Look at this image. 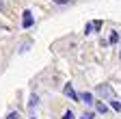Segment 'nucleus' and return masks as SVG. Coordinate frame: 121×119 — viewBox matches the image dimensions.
<instances>
[{
  "instance_id": "obj_1",
  "label": "nucleus",
  "mask_w": 121,
  "mask_h": 119,
  "mask_svg": "<svg viewBox=\"0 0 121 119\" xmlns=\"http://www.w3.org/2000/svg\"><path fill=\"white\" fill-rule=\"evenodd\" d=\"M95 93H97L99 97H106V100H115V91H112L110 84H99V87L95 89Z\"/></svg>"
},
{
  "instance_id": "obj_2",
  "label": "nucleus",
  "mask_w": 121,
  "mask_h": 119,
  "mask_svg": "<svg viewBox=\"0 0 121 119\" xmlns=\"http://www.w3.org/2000/svg\"><path fill=\"white\" fill-rule=\"evenodd\" d=\"M33 22H35V20H33V11L26 9V11H24V18H22V26H24V28H30V26H33Z\"/></svg>"
},
{
  "instance_id": "obj_3",
  "label": "nucleus",
  "mask_w": 121,
  "mask_h": 119,
  "mask_svg": "<svg viewBox=\"0 0 121 119\" xmlns=\"http://www.w3.org/2000/svg\"><path fill=\"white\" fill-rule=\"evenodd\" d=\"M63 93L69 97V100H73V102H80V97H78V93L73 91V87L71 84H65V89H63Z\"/></svg>"
},
{
  "instance_id": "obj_4",
  "label": "nucleus",
  "mask_w": 121,
  "mask_h": 119,
  "mask_svg": "<svg viewBox=\"0 0 121 119\" xmlns=\"http://www.w3.org/2000/svg\"><path fill=\"white\" fill-rule=\"evenodd\" d=\"M80 97V102H86V104H93L95 100H93V93H89V91H84L82 95H78Z\"/></svg>"
},
{
  "instance_id": "obj_5",
  "label": "nucleus",
  "mask_w": 121,
  "mask_h": 119,
  "mask_svg": "<svg viewBox=\"0 0 121 119\" xmlns=\"http://www.w3.org/2000/svg\"><path fill=\"white\" fill-rule=\"evenodd\" d=\"M95 108H97V113H102V115H106V113H108V106H106L104 102H97V104H95Z\"/></svg>"
},
{
  "instance_id": "obj_6",
  "label": "nucleus",
  "mask_w": 121,
  "mask_h": 119,
  "mask_svg": "<svg viewBox=\"0 0 121 119\" xmlns=\"http://www.w3.org/2000/svg\"><path fill=\"white\" fill-rule=\"evenodd\" d=\"M108 102H110V108H112V110L121 113V102H117V100H108Z\"/></svg>"
},
{
  "instance_id": "obj_7",
  "label": "nucleus",
  "mask_w": 121,
  "mask_h": 119,
  "mask_svg": "<svg viewBox=\"0 0 121 119\" xmlns=\"http://www.w3.org/2000/svg\"><path fill=\"white\" fill-rule=\"evenodd\" d=\"M37 104H39V97H37V95H33V97H30V102H28V106H30V108H35Z\"/></svg>"
},
{
  "instance_id": "obj_8",
  "label": "nucleus",
  "mask_w": 121,
  "mask_h": 119,
  "mask_svg": "<svg viewBox=\"0 0 121 119\" xmlns=\"http://www.w3.org/2000/svg\"><path fill=\"white\" fill-rule=\"evenodd\" d=\"M102 26H104V22H102V20H93V31H99Z\"/></svg>"
},
{
  "instance_id": "obj_9",
  "label": "nucleus",
  "mask_w": 121,
  "mask_h": 119,
  "mask_svg": "<svg viewBox=\"0 0 121 119\" xmlns=\"http://www.w3.org/2000/svg\"><path fill=\"white\" fill-rule=\"evenodd\" d=\"M93 33V22H89L86 26H84V35H91Z\"/></svg>"
},
{
  "instance_id": "obj_10",
  "label": "nucleus",
  "mask_w": 121,
  "mask_h": 119,
  "mask_svg": "<svg viewBox=\"0 0 121 119\" xmlns=\"http://www.w3.org/2000/svg\"><path fill=\"white\" fill-rule=\"evenodd\" d=\"M108 41H110V43H117V41H119V33H115V31H112V33H110V39H108Z\"/></svg>"
},
{
  "instance_id": "obj_11",
  "label": "nucleus",
  "mask_w": 121,
  "mask_h": 119,
  "mask_svg": "<svg viewBox=\"0 0 121 119\" xmlns=\"http://www.w3.org/2000/svg\"><path fill=\"white\" fill-rule=\"evenodd\" d=\"M7 119H20V113H17V110H13V113L7 115Z\"/></svg>"
},
{
  "instance_id": "obj_12",
  "label": "nucleus",
  "mask_w": 121,
  "mask_h": 119,
  "mask_svg": "<svg viewBox=\"0 0 121 119\" xmlns=\"http://www.w3.org/2000/svg\"><path fill=\"white\" fill-rule=\"evenodd\" d=\"M63 119H76V115H73V110H67V113L63 115Z\"/></svg>"
},
{
  "instance_id": "obj_13",
  "label": "nucleus",
  "mask_w": 121,
  "mask_h": 119,
  "mask_svg": "<svg viewBox=\"0 0 121 119\" xmlns=\"http://www.w3.org/2000/svg\"><path fill=\"white\" fill-rule=\"evenodd\" d=\"M80 119H95V115H93V113H84Z\"/></svg>"
},
{
  "instance_id": "obj_14",
  "label": "nucleus",
  "mask_w": 121,
  "mask_h": 119,
  "mask_svg": "<svg viewBox=\"0 0 121 119\" xmlns=\"http://www.w3.org/2000/svg\"><path fill=\"white\" fill-rule=\"evenodd\" d=\"M52 2H56V4H71V0H52Z\"/></svg>"
},
{
  "instance_id": "obj_15",
  "label": "nucleus",
  "mask_w": 121,
  "mask_h": 119,
  "mask_svg": "<svg viewBox=\"0 0 121 119\" xmlns=\"http://www.w3.org/2000/svg\"><path fill=\"white\" fill-rule=\"evenodd\" d=\"M0 7H2V0H0Z\"/></svg>"
},
{
  "instance_id": "obj_16",
  "label": "nucleus",
  "mask_w": 121,
  "mask_h": 119,
  "mask_svg": "<svg viewBox=\"0 0 121 119\" xmlns=\"http://www.w3.org/2000/svg\"><path fill=\"white\" fill-rule=\"evenodd\" d=\"M119 56H121V52H119Z\"/></svg>"
}]
</instances>
